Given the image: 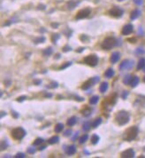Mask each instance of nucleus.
Returning <instances> with one entry per match:
<instances>
[{
    "label": "nucleus",
    "instance_id": "nucleus-56",
    "mask_svg": "<svg viewBox=\"0 0 145 158\" xmlns=\"http://www.w3.org/2000/svg\"><path fill=\"white\" fill-rule=\"evenodd\" d=\"M5 115H6V114H5V112H4V111H3V112H2V115H1V116H0V117H1V118L4 117Z\"/></svg>",
    "mask_w": 145,
    "mask_h": 158
},
{
    "label": "nucleus",
    "instance_id": "nucleus-17",
    "mask_svg": "<svg viewBox=\"0 0 145 158\" xmlns=\"http://www.w3.org/2000/svg\"><path fill=\"white\" fill-rule=\"evenodd\" d=\"M91 113H92V109H91L90 107H86L81 110V114L83 115L84 116H89L91 115Z\"/></svg>",
    "mask_w": 145,
    "mask_h": 158
},
{
    "label": "nucleus",
    "instance_id": "nucleus-34",
    "mask_svg": "<svg viewBox=\"0 0 145 158\" xmlns=\"http://www.w3.org/2000/svg\"><path fill=\"white\" fill-rule=\"evenodd\" d=\"M45 41V37H40L38 38L35 39V44H40V43H44Z\"/></svg>",
    "mask_w": 145,
    "mask_h": 158
},
{
    "label": "nucleus",
    "instance_id": "nucleus-29",
    "mask_svg": "<svg viewBox=\"0 0 145 158\" xmlns=\"http://www.w3.org/2000/svg\"><path fill=\"white\" fill-rule=\"evenodd\" d=\"M98 100H99V97L97 95L95 96H92L90 99H89V103H90L91 105H95V104H97L98 102Z\"/></svg>",
    "mask_w": 145,
    "mask_h": 158
},
{
    "label": "nucleus",
    "instance_id": "nucleus-11",
    "mask_svg": "<svg viewBox=\"0 0 145 158\" xmlns=\"http://www.w3.org/2000/svg\"><path fill=\"white\" fill-rule=\"evenodd\" d=\"M133 30H134V27L132 24H127V25H125L123 27V29H122V35L124 36H127V35H129L133 32Z\"/></svg>",
    "mask_w": 145,
    "mask_h": 158
},
{
    "label": "nucleus",
    "instance_id": "nucleus-60",
    "mask_svg": "<svg viewBox=\"0 0 145 158\" xmlns=\"http://www.w3.org/2000/svg\"><path fill=\"white\" fill-rule=\"evenodd\" d=\"M143 150H144V151H145V147H143Z\"/></svg>",
    "mask_w": 145,
    "mask_h": 158
},
{
    "label": "nucleus",
    "instance_id": "nucleus-32",
    "mask_svg": "<svg viewBox=\"0 0 145 158\" xmlns=\"http://www.w3.org/2000/svg\"><path fill=\"white\" fill-rule=\"evenodd\" d=\"M88 139H89V135H88V134H84V135H82V136L80 138L79 142H80L81 144H83V143H85V142L87 141Z\"/></svg>",
    "mask_w": 145,
    "mask_h": 158
},
{
    "label": "nucleus",
    "instance_id": "nucleus-22",
    "mask_svg": "<svg viewBox=\"0 0 145 158\" xmlns=\"http://www.w3.org/2000/svg\"><path fill=\"white\" fill-rule=\"evenodd\" d=\"M132 76L131 75H126L125 76V77H124V79H123V83H124V85H130V83L131 81H132Z\"/></svg>",
    "mask_w": 145,
    "mask_h": 158
},
{
    "label": "nucleus",
    "instance_id": "nucleus-54",
    "mask_svg": "<svg viewBox=\"0 0 145 158\" xmlns=\"http://www.w3.org/2000/svg\"><path fill=\"white\" fill-rule=\"evenodd\" d=\"M45 148H46V147H45V146H44V147H41L40 148H39V150H40V151H42V150H44Z\"/></svg>",
    "mask_w": 145,
    "mask_h": 158
},
{
    "label": "nucleus",
    "instance_id": "nucleus-45",
    "mask_svg": "<svg viewBox=\"0 0 145 158\" xmlns=\"http://www.w3.org/2000/svg\"><path fill=\"white\" fill-rule=\"evenodd\" d=\"M142 1H143V0H134V3L136 4H138V5H141V4H142Z\"/></svg>",
    "mask_w": 145,
    "mask_h": 158
},
{
    "label": "nucleus",
    "instance_id": "nucleus-3",
    "mask_svg": "<svg viewBox=\"0 0 145 158\" xmlns=\"http://www.w3.org/2000/svg\"><path fill=\"white\" fill-rule=\"evenodd\" d=\"M117 44V40L113 37H106L104 42L102 43V48L105 50H111L113 46Z\"/></svg>",
    "mask_w": 145,
    "mask_h": 158
},
{
    "label": "nucleus",
    "instance_id": "nucleus-46",
    "mask_svg": "<svg viewBox=\"0 0 145 158\" xmlns=\"http://www.w3.org/2000/svg\"><path fill=\"white\" fill-rule=\"evenodd\" d=\"M12 116H13L14 118L19 117V114L17 113V112H15V111H12Z\"/></svg>",
    "mask_w": 145,
    "mask_h": 158
},
{
    "label": "nucleus",
    "instance_id": "nucleus-33",
    "mask_svg": "<svg viewBox=\"0 0 145 158\" xmlns=\"http://www.w3.org/2000/svg\"><path fill=\"white\" fill-rule=\"evenodd\" d=\"M44 142V139H42V138H38V139H36L35 141H34V146H39L41 144H43Z\"/></svg>",
    "mask_w": 145,
    "mask_h": 158
},
{
    "label": "nucleus",
    "instance_id": "nucleus-41",
    "mask_svg": "<svg viewBox=\"0 0 145 158\" xmlns=\"http://www.w3.org/2000/svg\"><path fill=\"white\" fill-rule=\"evenodd\" d=\"M25 156H26L25 154H23V153H18V154H16V155H15L16 158H24Z\"/></svg>",
    "mask_w": 145,
    "mask_h": 158
},
{
    "label": "nucleus",
    "instance_id": "nucleus-14",
    "mask_svg": "<svg viewBox=\"0 0 145 158\" xmlns=\"http://www.w3.org/2000/svg\"><path fill=\"white\" fill-rule=\"evenodd\" d=\"M120 52H118V51H115V52H113V54H112L110 60H111V62L113 63V64H114V63H116L117 61H118V60H120Z\"/></svg>",
    "mask_w": 145,
    "mask_h": 158
},
{
    "label": "nucleus",
    "instance_id": "nucleus-48",
    "mask_svg": "<svg viewBox=\"0 0 145 158\" xmlns=\"http://www.w3.org/2000/svg\"><path fill=\"white\" fill-rule=\"evenodd\" d=\"M51 26L53 27V29H57V28L58 27V23H52V24H51Z\"/></svg>",
    "mask_w": 145,
    "mask_h": 158
},
{
    "label": "nucleus",
    "instance_id": "nucleus-36",
    "mask_svg": "<svg viewBox=\"0 0 145 158\" xmlns=\"http://www.w3.org/2000/svg\"><path fill=\"white\" fill-rule=\"evenodd\" d=\"M58 86V84L57 83V82H52L51 84H50V85H48L47 87L48 88H52V89H55L57 88Z\"/></svg>",
    "mask_w": 145,
    "mask_h": 158
},
{
    "label": "nucleus",
    "instance_id": "nucleus-10",
    "mask_svg": "<svg viewBox=\"0 0 145 158\" xmlns=\"http://www.w3.org/2000/svg\"><path fill=\"white\" fill-rule=\"evenodd\" d=\"M134 155H135V153H134V151L132 148H129V149L123 151L121 153V154H120V156L122 158H132L134 157Z\"/></svg>",
    "mask_w": 145,
    "mask_h": 158
},
{
    "label": "nucleus",
    "instance_id": "nucleus-35",
    "mask_svg": "<svg viewBox=\"0 0 145 158\" xmlns=\"http://www.w3.org/2000/svg\"><path fill=\"white\" fill-rule=\"evenodd\" d=\"M72 65V62L71 61H68V62H65V64H63L60 68H59V69L60 70H63V69H65V68H68V67H70Z\"/></svg>",
    "mask_w": 145,
    "mask_h": 158
},
{
    "label": "nucleus",
    "instance_id": "nucleus-28",
    "mask_svg": "<svg viewBox=\"0 0 145 158\" xmlns=\"http://www.w3.org/2000/svg\"><path fill=\"white\" fill-rule=\"evenodd\" d=\"M63 129H64V124H58L55 126V132H61L62 131H63Z\"/></svg>",
    "mask_w": 145,
    "mask_h": 158
},
{
    "label": "nucleus",
    "instance_id": "nucleus-13",
    "mask_svg": "<svg viewBox=\"0 0 145 158\" xmlns=\"http://www.w3.org/2000/svg\"><path fill=\"white\" fill-rule=\"evenodd\" d=\"M65 153L68 154V155H72L76 153V147L74 145H72V146H68L67 148L65 149Z\"/></svg>",
    "mask_w": 145,
    "mask_h": 158
},
{
    "label": "nucleus",
    "instance_id": "nucleus-26",
    "mask_svg": "<svg viewBox=\"0 0 145 158\" xmlns=\"http://www.w3.org/2000/svg\"><path fill=\"white\" fill-rule=\"evenodd\" d=\"M145 66V60L143 58H141V59L139 60V61H138V64H137V69L140 70L141 68H143Z\"/></svg>",
    "mask_w": 145,
    "mask_h": 158
},
{
    "label": "nucleus",
    "instance_id": "nucleus-9",
    "mask_svg": "<svg viewBox=\"0 0 145 158\" xmlns=\"http://www.w3.org/2000/svg\"><path fill=\"white\" fill-rule=\"evenodd\" d=\"M89 14H90V9L85 8V9H82V10L78 12V13L76 15V19L77 20H81V19L87 18Z\"/></svg>",
    "mask_w": 145,
    "mask_h": 158
},
{
    "label": "nucleus",
    "instance_id": "nucleus-47",
    "mask_svg": "<svg viewBox=\"0 0 145 158\" xmlns=\"http://www.w3.org/2000/svg\"><path fill=\"white\" fill-rule=\"evenodd\" d=\"M75 98H76V100H78V101H83L84 100V99L83 98H81V97H75Z\"/></svg>",
    "mask_w": 145,
    "mask_h": 158
},
{
    "label": "nucleus",
    "instance_id": "nucleus-42",
    "mask_svg": "<svg viewBox=\"0 0 145 158\" xmlns=\"http://www.w3.org/2000/svg\"><path fill=\"white\" fill-rule=\"evenodd\" d=\"M28 154H35V153H36V148H34V147H29L28 149Z\"/></svg>",
    "mask_w": 145,
    "mask_h": 158
},
{
    "label": "nucleus",
    "instance_id": "nucleus-8",
    "mask_svg": "<svg viewBox=\"0 0 145 158\" xmlns=\"http://www.w3.org/2000/svg\"><path fill=\"white\" fill-rule=\"evenodd\" d=\"M124 11L119 6H113L110 11H109V13L111 16H113V17H116V18H119V17H121L123 15Z\"/></svg>",
    "mask_w": 145,
    "mask_h": 158
},
{
    "label": "nucleus",
    "instance_id": "nucleus-19",
    "mask_svg": "<svg viewBox=\"0 0 145 158\" xmlns=\"http://www.w3.org/2000/svg\"><path fill=\"white\" fill-rule=\"evenodd\" d=\"M99 90H100V92H102V93H105L107 90H108V83H106V82H103L101 84V85H100V88H99Z\"/></svg>",
    "mask_w": 145,
    "mask_h": 158
},
{
    "label": "nucleus",
    "instance_id": "nucleus-57",
    "mask_svg": "<svg viewBox=\"0 0 145 158\" xmlns=\"http://www.w3.org/2000/svg\"><path fill=\"white\" fill-rule=\"evenodd\" d=\"M142 69H143V71H144V72H145V66H144V68H142Z\"/></svg>",
    "mask_w": 145,
    "mask_h": 158
},
{
    "label": "nucleus",
    "instance_id": "nucleus-27",
    "mask_svg": "<svg viewBox=\"0 0 145 158\" xmlns=\"http://www.w3.org/2000/svg\"><path fill=\"white\" fill-rule=\"evenodd\" d=\"M102 124V118H97L94 122L92 123V128H97Z\"/></svg>",
    "mask_w": 145,
    "mask_h": 158
},
{
    "label": "nucleus",
    "instance_id": "nucleus-7",
    "mask_svg": "<svg viewBox=\"0 0 145 158\" xmlns=\"http://www.w3.org/2000/svg\"><path fill=\"white\" fill-rule=\"evenodd\" d=\"M134 66V61L131 60H124L120 65V70L124 71V70L131 69Z\"/></svg>",
    "mask_w": 145,
    "mask_h": 158
},
{
    "label": "nucleus",
    "instance_id": "nucleus-44",
    "mask_svg": "<svg viewBox=\"0 0 145 158\" xmlns=\"http://www.w3.org/2000/svg\"><path fill=\"white\" fill-rule=\"evenodd\" d=\"M129 94V92H127V91H125V92H123V95H122V98H123L124 99H126V98H127V96Z\"/></svg>",
    "mask_w": 145,
    "mask_h": 158
},
{
    "label": "nucleus",
    "instance_id": "nucleus-40",
    "mask_svg": "<svg viewBox=\"0 0 145 158\" xmlns=\"http://www.w3.org/2000/svg\"><path fill=\"white\" fill-rule=\"evenodd\" d=\"M71 134H72V130H70V129H69V130H66L65 132H64V135H65V137H69Z\"/></svg>",
    "mask_w": 145,
    "mask_h": 158
},
{
    "label": "nucleus",
    "instance_id": "nucleus-18",
    "mask_svg": "<svg viewBox=\"0 0 145 158\" xmlns=\"http://www.w3.org/2000/svg\"><path fill=\"white\" fill-rule=\"evenodd\" d=\"M139 77H133V78H132V81H131L130 83V85L132 88H134V87H136L137 86V85L139 84Z\"/></svg>",
    "mask_w": 145,
    "mask_h": 158
},
{
    "label": "nucleus",
    "instance_id": "nucleus-39",
    "mask_svg": "<svg viewBox=\"0 0 145 158\" xmlns=\"http://www.w3.org/2000/svg\"><path fill=\"white\" fill-rule=\"evenodd\" d=\"M135 52H136V54H143L144 53V50L142 48H137Z\"/></svg>",
    "mask_w": 145,
    "mask_h": 158
},
{
    "label": "nucleus",
    "instance_id": "nucleus-52",
    "mask_svg": "<svg viewBox=\"0 0 145 158\" xmlns=\"http://www.w3.org/2000/svg\"><path fill=\"white\" fill-rule=\"evenodd\" d=\"M35 84H36V85H40V84H41V80H38V81H36V82H35Z\"/></svg>",
    "mask_w": 145,
    "mask_h": 158
},
{
    "label": "nucleus",
    "instance_id": "nucleus-15",
    "mask_svg": "<svg viewBox=\"0 0 145 158\" xmlns=\"http://www.w3.org/2000/svg\"><path fill=\"white\" fill-rule=\"evenodd\" d=\"M79 4H80V1L71 0V1H69L68 3H67V8H68L69 10H72V9H74V8L76 7Z\"/></svg>",
    "mask_w": 145,
    "mask_h": 158
},
{
    "label": "nucleus",
    "instance_id": "nucleus-20",
    "mask_svg": "<svg viewBox=\"0 0 145 158\" xmlns=\"http://www.w3.org/2000/svg\"><path fill=\"white\" fill-rule=\"evenodd\" d=\"M76 122H77V118L75 116H72V117H70L67 120L66 124L68 125V126H73V125L76 124Z\"/></svg>",
    "mask_w": 145,
    "mask_h": 158
},
{
    "label": "nucleus",
    "instance_id": "nucleus-53",
    "mask_svg": "<svg viewBox=\"0 0 145 158\" xmlns=\"http://www.w3.org/2000/svg\"><path fill=\"white\" fill-rule=\"evenodd\" d=\"M128 41H133V43H135L136 39L135 38H130V39H128Z\"/></svg>",
    "mask_w": 145,
    "mask_h": 158
},
{
    "label": "nucleus",
    "instance_id": "nucleus-25",
    "mask_svg": "<svg viewBox=\"0 0 145 158\" xmlns=\"http://www.w3.org/2000/svg\"><path fill=\"white\" fill-rule=\"evenodd\" d=\"M92 127V124H90V122H85L82 125V130L85 131V132H88V131H89L90 128Z\"/></svg>",
    "mask_w": 145,
    "mask_h": 158
},
{
    "label": "nucleus",
    "instance_id": "nucleus-30",
    "mask_svg": "<svg viewBox=\"0 0 145 158\" xmlns=\"http://www.w3.org/2000/svg\"><path fill=\"white\" fill-rule=\"evenodd\" d=\"M8 146H9V144H8V142L6 140H2V141H1V144H0V149L2 151L4 150V149L7 148Z\"/></svg>",
    "mask_w": 145,
    "mask_h": 158
},
{
    "label": "nucleus",
    "instance_id": "nucleus-58",
    "mask_svg": "<svg viewBox=\"0 0 145 158\" xmlns=\"http://www.w3.org/2000/svg\"><path fill=\"white\" fill-rule=\"evenodd\" d=\"M143 81H144V82H145V77H143Z\"/></svg>",
    "mask_w": 145,
    "mask_h": 158
},
{
    "label": "nucleus",
    "instance_id": "nucleus-50",
    "mask_svg": "<svg viewBox=\"0 0 145 158\" xmlns=\"http://www.w3.org/2000/svg\"><path fill=\"white\" fill-rule=\"evenodd\" d=\"M79 136V132H77L76 133H75V135H74V137H73V138H72V140H75L77 139V137Z\"/></svg>",
    "mask_w": 145,
    "mask_h": 158
},
{
    "label": "nucleus",
    "instance_id": "nucleus-4",
    "mask_svg": "<svg viewBox=\"0 0 145 158\" xmlns=\"http://www.w3.org/2000/svg\"><path fill=\"white\" fill-rule=\"evenodd\" d=\"M26 131L21 127H18V128H15L14 130H12V137L14 139V140H22L24 137L26 136Z\"/></svg>",
    "mask_w": 145,
    "mask_h": 158
},
{
    "label": "nucleus",
    "instance_id": "nucleus-1",
    "mask_svg": "<svg viewBox=\"0 0 145 158\" xmlns=\"http://www.w3.org/2000/svg\"><path fill=\"white\" fill-rule=\"evenodd\" d=\"M138 127L136 126H131L130 128H128L127 130L125 131V132L123 134V140H127V141H132L134 140L138 135Z\"/></svg>",
    "mask_w": 145,
    "mask_h": 158
},
{
    "label": "nucleus",
    "instance_id": "nucleus-31",
    "mask_svg": "<svg viewBox=\"0 0 145 158\" xmlns=\"http://www.w3.org/2000/svg\"><path fill=\"white\" fill-rule=\"evenodd\" d=\"M52 51H53L52 48H51V47H48V48H46V49H44V51H43V53H44L45 56H50L51 53H52Z\"/></svg>",
    "mask_w": 145,
    "mask_h": 158
},
{
    "label": "nucleus",
    "instance_id": "nucleus-43",
    "mask_svg": "<svg viewBox=\"0 0 145 158\" xmlns=\"http://www.w3.org/2000/svg\"><path fill=\"white\" fill-rule=\"evenodd\" d=\"M26 98H27L26 96H20V97H19L18 99H17V101H18V102H21L23 100H25Z\"/></svg>",
    "mask_w": 145,
    "mask_h": 158
},
{
    "label": "nucleus",
    "instance_id": "nucleus-12",
    "mask_svg": "<svg viewBox=\"0 0 145 158\" xmlns=\"http://www.w3.org/2000/svg\"><path fill=\"white\" fill-rule=\"evenodd\" d=\"M117 101V93H114V94H112V95L109 97L108 99L105 100V102L107 105L111 106V107H113V105L116 103Z\"/></svg>",
    "mask_w": 145,
    "mask_h": 158
},
{
    "label": "nucleus",
    "instance_id": "nucleus-24",
    "mask_svg": "<svg viewBox=\"0 0 145 158\" xmlns=\"http://www.w3.org/2000/svg\"><path fill=\"white\" fill-rule=\"evenodd\" d=\"M99 140H100V138H99V136H98L97 134H93L92 137H91V144H93V145L97 144Z\"/></svg>",
    "mask_w": 145,
    "mask_h": 158
},
{
    "label": "nucleus",
    "instance_id": "nucleus-16",
    "mask_svg": "<svg viewBox=\"0 0 145 158\" xmlns=\"http://www.w3.org/2000/svg\"><path fill=\"white\" fill-rule=\"evenodd\" d=\"M140 15H141V11H139V10H134V11L131 13L130 19L132 21H134L135 19H137Z\"/></svg>",
    "mask_w": 145,
    "mask_h": 158
},
{
    "label": "nucleus",
    "instance_id": "nucleus-55",
    "mask_svg": "<svg viewBox=\"0 0 145 158\" xmlns=\"http://www.w3.org/2000/svg\"><path fill=\"white\" fill-rule=\"evenodd\" d=\"M139 33H140V36H142V30H141V28L139 29Z\"/></svg>",
    "mask_w": 145,
    "mask_h": 158
},
{
    "label": "nucleus",
    "instance_id": "nucleus-2",
    "mask_svg": "<svg viewBox=\"0 0 145 158\" xmlns=\"http://www.w3.org/2000/svg\"><path fill=\"white\" fill-rule=\"evenodd\" d=\"M130 116L127 111H120L115 115V121L119 125H125L129 122Z\"/></svg>",
    "mask_w": 145,
    "mask_h": 158
},
{
    "label": "nucleus",
    "instance_id": "nucleus-37",
    "mask_svg": "<svg viewBox=\"0 0 145 158\" xmlns=\"http://www.w3.org/2000/svg\"><path fill=\"white\" fill-rule=\"evenodd\" d=\"M59 37H60V36H59L58 34H53V35H52V38H51V39H52V42L55 44V43L57 42V40L59 39Z\"/></svg>",
    "mask_w": 145,
    "mask_h": 158
},
{
    "label": "nucleus",
    "instance_id": "nucleus-6",
    "mask_svg": "<svg viewBox=\"0 0 145 158\" xmlns=\"http://www.w3.org/2000/svg\"><path fill=\"white\" fill-rule=\"evenodd\" d=\"M99 80H100V78L98 77H92V78L89 79L88 81H86L84 83L83 85H82V86H81V88L83 89V90H88V89H89L90 87H92L96 83H97Z\"/></svg>",
    "mask_w": 145,
    "mask_h": 158
},
{
    "label": "nucleus",
    "instance_id": "nucleus-23",
    "mask_svg": "<svg viewBox=\"0 0 145 158\" xmlns=\"http://www.w3.org/2000/svg\"><path fill=\"white\" fill-rule=\"evenodd\" d=\"M58 141H59V137L58 136H53L48 140V142H49L50 145H54V144L58 143Z\"/></svg>",
    "mask_w": 145,
    "mask_h": 158
},
{
    "label": "nucleus",
    "instance_id": "nucleus-59",
    "mask_svg": "<svg viewBox=\"0 0 145 158\" xmlns=\"http://www.w3.org/2000/svg\"><path fill=\"white\" fill-rule=\"evenodd\" d=\"M118 1H124V0H118Z\"/></svg>",
    "mask_w": 145,
    "mask_h": 158
},
{
    "label": "nucleus",
    "instance_id": "nucleus-38",
    "mask_svg": "<svg viewBox=\"0 0 145 158\" xmlns=\"http://www.w3.org/2000/svg\"><path fill=\"white\" fill-rule=\"evenodd\" d=\"M72 51V47H70L69 45H65V46L63 47V51H64V52H67V51Z\"/></svg>",
    "mask_w": 145,
    "mask_h": 158
},
{
    "label": "nucleus",
    "instance_id": "nucleus-49",
    "mask_svg": "<svg viewBox=\"0 0 145 158\" xmlns=\"http://www.w3.org/2000/svg\"><path fill=\"white\" fill-rule=\"evenodd\" d=\"M39 6H40V7H38V9H43V10L45 9V5H44V4H39Z\"/></svg>",
    "mask_w": 145,
    "mask_h": 158
},
{
    "label": "nucleus",
    "instance_id": "nucleus-5",
    "mask_svg": "<svg viewBox=\"0 0 145 158\" xmlns=\"http://www.w3.org/2000/svg\"><path fill=\"white\" fill-rule=\"evenodd\" d=\"M84 62L90 67H96L98 63V57L96 54H90L84 59Z\"/></svg>",
    "mask_w": 145,
    "mask_h": 158
},
{
    "label": "nucleus",
    "instance_id": "nucleus-51",
    "mask_svg": "<svg viewBox=\"0 0 145 158\" xmlns=\"http://www.w3.org/2000/svg\"><path fill=\"white\" fill-rule=\"evenodd\" d=\"M85 49V48L83 47H81V48H79V50H77V52H81V51H83V50Z\"/></svg>",
    "mask_w": 145,
    "mask_h": 158
},
{
    "label": "nucleus",
    "instance_id": "nucleus-21",
    "mask_svg": "<svg viewBox=\"0 0 145 158\" xmlns=\"http://www.w3.org/2000/svg\"><path fill=\"white\" fill-rule=\"evenodd\" d=\"M114 74H115V72H114V70H113V68H109V69H107L105 71V77H107V78H112V77L114 76Z\"/></svg>",
    "mask_w": 145,
    "mask_h": 158
}]
</instances>
